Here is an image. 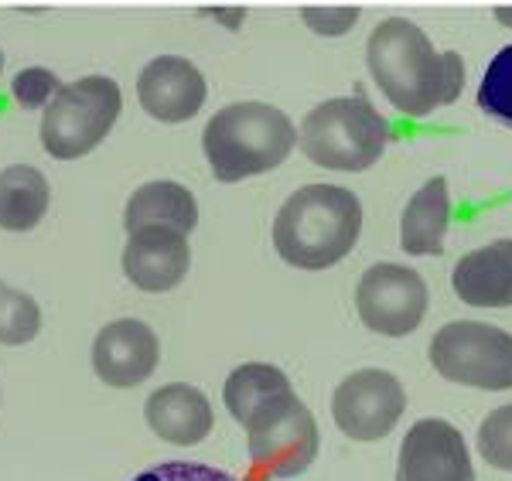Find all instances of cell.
Instances as JSON below:
<instances>
[{"mask_svg": "<svg viewBox=\"0 0 512 481\" xmlns=\"http://www.w3.org/2000/svg\"><path fill=\"white\" fill-rule=\"evenodd\" d=\"M376 86L400 113L427 116L454 103L465 89V62L458 52L437 55L431 38L407 18H386L366 52Z\"/></svg>", "mask_w": 512, "mask_h": 481, "instance_id": "6da1fadb", "label": "cell"}, {"mask_svg": "<svg viewBox=\"0 0 512 481\" xmlns=\"http://www.w3.org/2000/svg\"><path fill=\"white\" fill-rule=\"evenodd\" d=\"M362 232V205L349 188L308 185L280 205L274 246L297 270H328L352 253Z\"/></svg>", "mask_w": 512, "mask_h": 481, "instance_id": "7a4b0ae2", "label": "cell"}, {"mask_svg": "<svg viewBox=\"0 0 512 481\" xmlns=\"http://www.w3.org/2000/svg\"><path fill=\"white\" fill-rule=\"evenodd\" d=\"M294 144L297 130L291 116L270 103L222 106L202 137L212 174L226 185L280 168L291 157Z\"/></svg>", "mask_w": 512, "mask_h": 481, "instance_id": "3957f363", "label": "cell"}, {"mask_svg": "<svg viewBox=\"0 0 512 481\" xmlns=\"http://www.w3.org/2000/svg\"><path fill=\"white\" fill-rule=\"evenodd\" d=\"M390 144V123L366 96H338L304 116L301 147L328 171H366Z\"/></svg>", "mask_w": 512, "mask_h": 481, "instance_id": "277c9868", "label": "cell"}, {"mask_svg": "<svg viewBox=\"0 0 512 481\" xmlns=\"http://www.w3.org/2000/svg\"><path fill=\"white\" fill-rule=\"evenodd\" d=\"M246 441H250V478L277 481L297 478L318 458V420L294 389L267 396L246 417Z\"/></svg>", "mask_w": 512, "mask_h": 481, "instance_id": "5b68a950", "label": "cell"}, {"mask_svg": "<svg viewBox=\"0 0 512 481\" xmlns=\"http://www.w3.org/2000/svg\"><path fill=\"white\" fill-rule=\"evenodd\" d=\"M123 93L113 79L86 76L59 89V96L45 106L41 120V147L55 161H76L96 151L120 120Z\"/></svg>", "mask_w": 512, "mask_h": 481, "instance_id": "8992f818", "label": "cell"}, {"mask_svg": "<svg viewBox=\"0 0 512 481\" xmlns=\"http://www.w3.org/2000/svg\"><path fill=\"white\" fill-rule=\"evenodd\" d=\"M431 366L461 386L512 389V335L485 321H451L434 335Z\"/></svg>", "mask_w": 512, "mask_h": 481, "instance_id": "52a82bcc", "label": "cell"}, {"mask_svg": "<svg viewBox=\"0 0 512 481\" xmlns=\"http://www.w3.org/2000/svg\"><path fill=\"white\" fill-rule=\"evenodd\" d=\"M427 284L414 267L403 263H376L362 273L355 287V311L362 325L376 335L403 338L420 328L427 314Z\"/></svg>", "mask_w": 512, "mask_h": 481, "instance_id": "ba28073f", "label": "cell"}, {"mask_svg": "<svg viewBox=\"0 0 512 481\" xmlns=\"http://www.w3.org/2000/svg\"><path fill=\"white\" fill-rule=\"evenodd\" d=\"M407 393L386 369H359L342 379L332 396V417L352 441H383L400 424Z\"/></svg>", "mask_w": 512, "mask_h": 481, "instance_id": "9c48e42d", "label": "cell"}, {"mask_svg": "<svg viewBox=\"0 0 512 481\" xmlns=\"http://www.w3.org/2000/svg\"><path fill=\"white\" fill-rule=\"evenodd\" d=\"M396 481H475L461 430L441 417L417 420L400 444Z\"/></svg>", "mask_w": 512, "mask_h": 481, "instance_id": "30bf717a", "label": "cell"}, {"mask_svg": "<svg viewBox=\"0 0 512 481\" xmlns=\"http://www.w3.org/2000/svg\"><path fill=\"white\" fill-rule=\"evenodd\" d=\"M161 345L158 335L137 318L110 321L96 335L93 345V369L106 386L134 389L158 369Z\"/></svg>", "mask_w": 512, "mask_h": 481, "instance_id": "8fae6325", "label": "cell"}, {"mask_svg": "<svg viewBox=\"0 0 512 481\" xmlns=\"http://www.w3.org/2000/svg\"><path fill=\"white\" fill-rule=\"evenodd\" d=\"M137 99L161 123H185L205 103V76L181 55H158L137 76Z\"/></svg>", "mask_w": 512, "mask_h": 481, "instance_id": "7c38bea8", "label": "cell"}, {"mask_svg": "<svg viewBox=\"0 0 512 481\" xmlns=\"http://www.w3.org/2000/svg\"><path fill=\"white\" fill-rule=\"evenodd\" d=\"M188 263H192L188 236L164 226L137 229L123 250V273L130 284L147 294H164V290L178 287L188 273Z\"/></svg>", "mask_w": 512, "mask_h": 481, "instance_id": "4fadbf2b", "label": "cell"}, {"mask_svg": "<svg viewBox=\"0 0 512 481\" xmlns=\"http://www.w3.org/2000/svg\"><path fill=\"white\" fill-rule=\"evenodd\" d=\"M144 417L161 441L178 447H192L198 441H205L212 434V424H216L212 403L205 400L202 389L188 383H168L154 389L147 396Z\"/></svg>", "mask_w": 512, "mask_h": 481, "instance_id": "5bb4252c", "label": "cell"}, {"mask_svg": "<svg viewBox=\"0 0 512 481\" xmlns=\"http://www.w3.org/2000/svg\"><path fill=\"white\" fill-rule=\"evenodd\" d=\"M451 284L472 308H512V239L461 256Z\"/></svg>", "mask_w": 512, "mask_h": 481, "instance_id": "9a60e30c", "label": "cell"}, {"mask_svg": "<svg viewBox=\"0 0 512 481\" xmlns=\"http://www.w3.org/2000/svg\"><path fill=\"white\" fill-rule=\"evenodd\" d=\"M195 222H198L195 195L185 185H178V181H147V185H140L130 195L127 212H123V226H127L130 236L137 229H151V226H164L188 236L195 229Z\"/></svg>", "mask_w": 512, "mask_h": 481, "instance_id": "2e32d148", "label": "cell"}, {"mask_svg": "<svg viewBox=\"0 0 512 481\" xmlns=\"http://www.w3.org/2000/svg\"><path fill=\"white\" fill-rule=\"evenodd\" d=\"M451 222V192L448 178H431L410 198L400 222V246L410 256H441L444 232Z\"/></svg>", "mask_w": 512, "mask_h": 481, "instance_id": "e0dca14e", "label": "cell"}, {"mask_svg": "<svg viewBox=\"0 0 512 481\" xmlns=\"http://www.w3.org/2000/svg\"><path fill=\"white\" fill-rule=\"evenodd\" d=\"M48 181L31 164H11L0 171V229L31 232L48 212Z\"/></svg>", "mask_w": 512, "mask_h": 481, "instance_id": "ac0fdd59", "label": "cell"}, {"mask_svg": "<svg viewBox=\"0 0 512 481\" xmlns=\"http://www.w3.org/2000/svg\"><path fill=\"white\" fill-rule=\"evenodd\" d=\"M284 389H291V379L284 376V369L270 366V362H246V366L229 372L226 386H222V400H226V410L239 424H246V417L256 406L267 396L284 393Z\"/></svg>", "mask_w": 512, "mask_h": 481, "instance_id": "d6986e66", "label": "cell"}, {"mask_svg": "<svg viewBox=\"0 0 512 481\" xmlns=\"http://www.w3.org/2000/svg\"><path fill=\"white\" fill-rule=\"evenodd\" d=\"M41 331V311L35 297L0 284V345H24Z\"/></svg>", "mask_w": 512, "mask_h": 481, "instance_id": "ffe728a7", "label": "cell"}, {"mask_svg": "<svg viewBox=\"0 0 512 481\" xmlns=\"http://www.w3.org/2000/svg\"><path fill=\"white\" fill-rule=\"evenodd\" d=\"M478 106L489 120L512 130V45L489 62V72L478 86Z\"/></svg>", "mask_w": 512, "mask_h": 481, "instance_id": "44dd1931", "label": "cell"}, {"mask_svg": "<svg viewBox=\"0 0 512 481\" xmlns=\"http://www.w3.org/2000/svg\"><path fill=\"white\" fill-rule=\"evenodd\" d=\"M478 451L492 468L512 471V403L499 406L478 427Z\"/></svg>", "mask_w": 512, "mask_h": 481, "instance_id": "7402d4cb", "label": "cell"}, {"mask_svg": "<svg viewBox=\"0 0 512 481\" xmlns=\"http://www.w3.org/2000/svg\"><path fill=\"white\" fill-rule=\"evenodd\" d=\"M62 82L52 69H41V65H31V69H21L11 82V93L18 99L21 110H38V106H48L55 96H59Z\"/></svg>", "mask_w": 512, "mask_h": 481, "instance_id": "603a6c76", "label": "cell"}, {"mask_svg": "<svg viewBox=\"0 0 512 481\" xmlns=\"http://www.w3.org/2000/svg\"><path fill=\"white\" fill-rule=\"evenodd\" d=\"M134 481H239L229 471L212 468V464H198V461H164L154 468L140 471Z\"/></svg>", "mask_w": 512, "mask_h": 481, "instance_id": "cb8c5ba5", "label": "cell"}, {"mask_svg": "<svg viewBox=\"0 0 512 481\" xmlns=\"http://www.w3.org/2000/svg\"><path fill=\"white\" fill-rule=\"evenodd\" d=\"M301 21L318 35L335 38L359 21V7H301Z\"/></svg>", "mask_w": 512, "mask_h": 481, "instance_id": "d4e9b609", "label": "cell"}, {"mask_svg": "<svg viewBox=\"0 0 512 481\" xmlns=\"http://www.w3.org/2000/svg\"><path fill=\"white\" fill-rule=\"evenodd\" d=\"M495 21L512 28V7H495Z\"/></svg>", "mask_w": 512, "mask_h": 481, "instance_id": "484cf974", "label": "cell"}, {"mask_svg": "<svg viewBox=\"0 0 512 481\" xmlns=\"http://www.w3.org/2000/svg\"><path fill=\"white\" fill-rule=\"evenodd\" d=\"M0 72H4V52H0Z\"/></svg>", "mask_w": 512, "mask_h": 481, "instance_id": "4316f807", "label": "cell"}]
</instances>
